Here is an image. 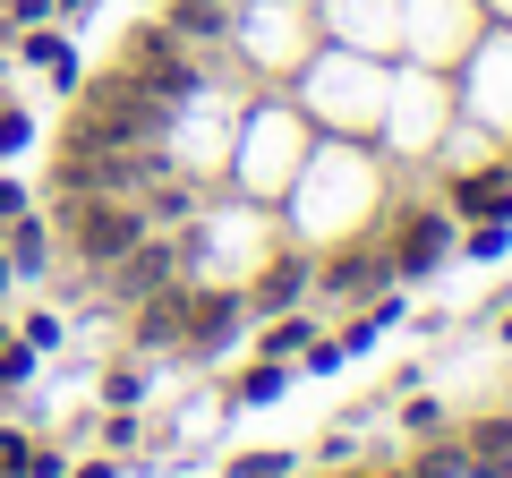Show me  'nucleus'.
Wrapping results in <instances>:
<instances>
[{
  "label": "nucleus",
  "mask_w": 512,
  "mask_h": 478,
  "mask_svg": "<svg viewBox=\"0 0 512 478\" xmlns=\"http://www.w3.org/2000/svg\"><path fill=\"white\" fill-rule=\"evenodd\" d=\"M120 69L137 77V86H146L154 103H188V94L205 86V69L188 60V43L171 35V26H128V43H120Z\"/></svg>",
  "instance_id": "obj_1"
},
{
  "label": "nucleus",
  "mask_w": 512,
  "mask_h": 478,
  "mask_svg": "<svg viewBox=\"0 0 512 478\" xmlns=\"http://www.w3.org/2000/svg\"><path fill=\"white\" fill-rule=\"evenodd\" d=\"M69 239H77V257L86 265H120L137 239H146V214L120 197H69Z\"/></svg>",
  "instance_id": "obj_2"
},
{
  "label": "nucleus",
  "mask_w": 512,
  "mask_h": 478,
  "mask_svg": "<svg viewBox=\"0 0 512 478\" xmlns=\"http://www.w3.org/2000/svg\"><path fill=\"white\" fill-rule=\"evenodd\" d=\"M444 239H453V222H444V214L402 222V239H393V274H436V265H444Z\"/></svg>",
  "instance_id": "obj_3"
},
{
  "label": "nucleus",
  "mask_w": 512,
  "mask_h": 478,
  "mask_svg": "<svg viewBox=\"0 0 512 478\" xmlns=\"http://www.w3.org/2000/svg\"><path fill=\"white\" fill-rule=\"evenodd\" d=\"M137 342H146V350H171V342H188V291H163V299H146V308H137Z\"/></svg>",
  "instance_id": "obj_4"
},
{
  "label": "nucleus",
  "mask_w": 512,
  "mask_h": 478,
  "mask_svg": "<svg viewBox=\"0 0 512 478\" xmlns=\"http://www.w3.org/2000/svg\"><path fill=\"white\" fill-rule=\"evenodd\" d=\"M461 214H487V222H512V171H470V180L453 188Z\"/></svg>",
  "instance_id": "obj_5"
},
{
  "label": "nucleus",
  "mask_w": 512,
  "mask_h": 478,
  "mask_svg": "<svg viewBox=\"0 0 512 478\" xmlns=\"http://www.w3.org/2000/svg\"><path fill=\"white\" fill-rule=\"evenodd\" d=\"M470 461H478L487 478H512V410H504V419H478V427H470Z\"/></svg>",
  "instance_id": "obj_6"
},
{
  "label": "nucleus",
  "mask_w": 512,
  "mask_h": 478,
  "mask_svg": "<svg viewBox=\"0 0 512 478\" xmlns=\"http://www.w3.org/2000/svg\"><path fill=\"white\" fill-rule=\"evenodd\" d=\"M231 299H214V291H205V299H188V350H222V342H231Z\"/></svg>",
  "instance_id": "obj_7"
},
{
  "label": "nucleus",
  "mask_w": 512,
  "mask_h": 478,
  "mask_svg": "<svg viewBox=\"0 0 512 478\" xmlns=\"http://www.w3.org/2000/svg\"><path fill=\"white\" fill-rule=\"evenodd\" d=\"M384 274H393L384 257H333V265H325V291H342V299H367V291H384Z\"/></svg>",
  "instance_id": "obj_8"
},
{
  "label": "nucleus",
  "mask_w": 512,
  "mask_h": 478,
  "mask_svg": "<svg viewBox=\"0 0 512 478\" xmlns=\"http://www.w3.org/2000/svg\"><path fill=\"white\" fill-rule=\"evenodd\" d=\"M171 282V248H154V239H137L120 257V291H163Z\"/></svg>",
  "instance_id": "obj_9"
},
{
  "label": "nucleus",
  "mask_w": 512,
  "mask_h": 478,
  "mask_svg": "<svg viewBox=\"0 0 512 478\" xmlns=\"http://www.w3.org/2000/svg\"><path fill=\"white\" fill-rule=\"evenodd\" d=\"M52 265V231L35 214H18V239H9V274H43Z\"/></svg>",
  "instance_id": "obj_10"
},
{
  "label": "nucleus",
  "mask_w": 512,
  "mask_h": 478,
  "mask_svg": "<svg viewBox=\"0 0 512 478\" xmlns=\"http://www.w3.org/2000/svg\"><path fill=\"white\" fill-rule=\"evenodd\" d=\"M299 282H308V265H299V257H274V265H265V282H256V299H265V308H282Z\"/></svg>",
  "instance_id": "obj_11"
},
{
  "label": "nucleus",
  "mask_w": 512,
  "mask_h": 478,
  "mask_svg": "<svg viewBox=\"0 0 512 478\" xmlns=\"http://www.w3.org/2000/svg\"><path fill=\"white\" fill-rule=\"evenodd\" d=\"M282 385H291V376H282V359H256V368L239 376V402H274Z\"/></svg>",
  "instance_id": "obj_12"
},
{
  "label": "nucleus",
  "mask_w": 512,
  "mask_h": 478,
  "mask_svg": "<svg viewBox=\"0 0 512 478\" xmlns=\"http://www.w3.org/2000/svg\"><path fill=\"white\" fill-rule=\"evenodd\" d=\"M26 26H52V0H0V35H26Z\"/></svg>",
  "instance_id": "obj_13"
},
{
  "label": "nucleus",
  "mask_w": 512,
  "mask_h": 478,
  "mask_svg": "<svg viewBox=\"0 0 512 478\" xmlns=\"http://www.w3.org/2000/svg\"><path fill=\"white\" fill-rule=\"evenodd\" d=\"M291 350H308V325H299V316H282V325H265V359H291Z\"/></svg>",
  "instance_id": "obj_14"
},
{
  "label": "nucleus",
  "mask_w": 512,
  "mask_h": 478,
  "mask_svg": "<svg viewBox=\"0 0 512 478\" xmlns=\"http://www.w3.org/2000/svg\"><path fill=\"white\" fill-rule=\"evenodd\" d=\"M35 376V342H0V385H26Z\"/></svg>",
  "instance_id": "obj_15"
},
{
  "label": "nucleus",
  "mask_w": 512,
  "mask_h": 478,
  "mask_svg": "<svg viewBox=\"0 0 512 478\" xmlns=\"http://www.w3.org/2000/svg\"><path fill=\"white\" fill-rule=\"evenodd\" d=\"M282 470H291V453H239L231 461V478H282Z\"/></svg>",
  "instance_id": "obj_16"
},
{
  "label": "nucleus",
  "mask_w": 512,
  "mask_h": 478,
  "mask_svg": "<svg viewBox=\"0 0 512 478\" xmlns=\"http://www.w3.org/2000/svg\"><path fill=\"white\" fill-rule=\"evenodd\" d=\"M470 257H487V265L504 257V222H478V231H470Z\"/></svg>",
  "instance_id": "obj_17"
},
{
  "label": "nucleus",
  "mask_w": 512,
  "mask_h": 478,
  "mask_svg": "<svg viewBox=\"0 0 512 478\" xmlns=\"http://www.w3.org/2000/svg\"><path fill=\"white\" fill-rule=\"evenodd\" d=\"M103 393H111V402L128 410V402H137V393H146V385H137V368H111V376H103Z\"/></svg>",
  "instance_id": "obj_18"
},
{
  "label": "nucleus",
  "mask_w": 512,
  "mask_h": 478,
  "mask_svg": "<svg viewBox=\"0 0 512 478\" xmlns=\"http://www.w3.org/2000/svg\"><path fill=\"white\" fill-rule=\"evenodd\" d=\"M18 478H60V453H43V444H26V461H18Z\"/></svg>",
  "instance_id": "obj_19"
},
{
  "label": "nucleus",
  "mask_w": 512,
  "mask_h": 478,
  "mask_svg": "<svg viewBox=\"0 0 512 478\" xmlns=\"http://www.w3.org/2000/svg\"><path fill=\"white\" fill-rule=\"evenodd\" d=\"M18 214H26V188H18V180H0V222H18Z\"/></svg>",
  "instance_id": "obj_20"
},
{
  "label": "nucleus",
  "mask_w": 512,
  "mask_h": 478,
  "mask_svg": "<svg viewBox=\"0 0 512 478\" xmlns=\"http://www.w3.org/2000/svg\"><path fill=\"white\" fill-rule=\"evenodd\" d=\"M52 9H60V18H86V9H94V0H52Z\"/></svg>",
  "instance_id": "obj_21"
},
{
  "label": "nucleus",
  "mask_w": 512,
  "mask_h": 478,
  "mask_svg": "<svg viewBox=\"0 0 512 478\" xmlns=\"http://www.w3.org/2000/svg\"><path fill=\"white\" fill-rule=\"evenodd\" d=\"M77 478H120V470H111V461H94V470H77Z\"/></svg>",
  "instance_id": "obj_22"
},
{
  "label": "nucleus",
  "mask_w": 512,
  "mask_h": 478,
  "mask_svg": "<svg viewBox=\"0 0 512 478\" xmlns=\"http://www.w3.org/2000/svg\"><path fill=\"white\" fill-rule=\"evenodd\" d=\"M0 291H9V257H0Z\"/></svg>",
  "instance_id": "obj_23"
},
{
  "label": "nucleus",
  "mask_w": 512,
  "mask_h": 478,
  "mask_svg": "<svg viewBox=\"0 0 512 478\" xmlns=\"http://www.w3.org/2000/svg\"><path fill=\"white\" fill-rule=\"evenodd\" d=\"M0 478H18V470H9V461H0Z\"/></svg>",
  "instance_id": "obj_24"
},
{
  "label": "nucleus",
  "mask_w": 512,
  "mask_h": 478,
  "mask_svg": "<svg viewBox=\"0 0 512 478\" xmlns=\"http://www.w3.org/2000/svg\"><path fill=\"white\" fill-rule=\"evenodd\" d=\"M504 342H512V316H504Z\"/></svg>",
  "instance_id": "obj_25"
},
{
  "label": "nucleus",
  "mask_w": 512,
  "mask_h": 478,
  "mask_svg": "<svg viewBox=\"0 0 512 478\" xmlns=\"http://www.w3.org/2000/svg\"><path fill=\"white\" fill-rule=\"evenodd\" d=\"M0 342H9V325H0Z\"/></svg>",
  "instance_id": "obj_26"
},
{
  "label": "nucleus",
  "mask_w": 512,
  "mask_h": 478,
  "mask_svg": "<svg viewBox=\"0 0 512 478\" xmlns=\"http://www.w3.org/2000/svg\"><path fill=\"white\" fill-rule=\"evenodd\" d=\"M0 60H9V52H0Z\"/></svg>",
  "instance_id": "obj_27"
}]
</instances>
